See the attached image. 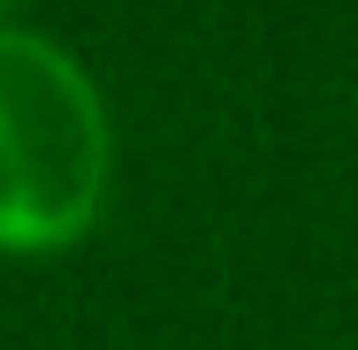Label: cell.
<instances>
[{
  "mask_svg": "<svg viewBox=\"0 0 358 350\" xmlns=\"http://www.w3.org/2000/svg\"><path fill=\"white\" fill-rule=\"evenodd\" d=\"M115 198V115L69 46L0 23V259L76 251Z\"/></svg>",
  "mask_w": 358,
  "mask_h": 350,
  "instance_id": "cell-1",
  "label": "cell"
},
{
  "mask_svg": "<svg viewBox=\"0 0 358 350\" xmlns=\"http://www.w3.org/2000/svg\"><path fill=\"white\" fill-rule=\"evenodd\" d=\"M8 8H15V0H0V15H8Z\"/></svg>",
  "mask_w": 358,
  "mask_h": 350,
  "instance_id": "cell-2",
  "label": "cell"
}]
</instances>
